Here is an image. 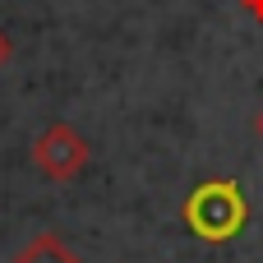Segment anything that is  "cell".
Returning a JSON list of instances; mask_svg holds the SVG:
<instances>
[{
	"label": "cell",
	"mask_w": 263,
	"mask_h": 263,
	"mask_svg": "<svg viewBox=\"0 0 263 263\" xmlns=\"http://www.w3.org/2000/svg\"><path fill=\"white\" fill-rule=\"evenodd\" d=\"M180 222H185V231H190L194 240H203V245H231V240H240L245 227H250V199H245L240 180H231V176H208V180H199V185L185 194Z\"/></svg>",
	"instance_id": "1"
},
{
	"label": "cell",
	"mask_w": 263,
	"mask_h": 263,
	"mask_svg": "<svg viewBox=\"0 0 263 263\" xmlns=\"http://www.w3.org/2000/svg\"><path fill=\"white\" fill-rule=\"evenodd\" d=\"M88 162H92V148H88V139H83L69 120H51V125L37 134V143H32V166H37L46 180H55V185L74 180Z\"/></svg>",
	"instance_id": "2"
},
{
	"label": "cell",
	"mask_w": 263,
	"mask_h": 263,
	"mask_svg": "<svg viewBox=\"0 0 263 263\" xmlns=\"http://www.w3.org/2000/svg\"><path fill=\"white\" fill-rule=\"evenodd\" d=\"M9 263H83V259H79V254H74L55 231H37V236H32V240H28Z\"/></svg>",
	"instance_id": "3"
},
{
	"label": "cell",
	"mask_w": 263,
	"mask_h": 263,
	"mask_svg": "<svg viewBox=\"0 0 263 263\" xmlns=\"http://www.w3.org/2000/svg\"><path fill=\"white\" fill-rule=\"evenodd\" d=\"M9 60H14V42H9V32L0 28V69H5Z\"/></svg>",
	"instance_id": "4"
},
{
	"label": "cell",
	"mask_w": 263,
	"mask_h": 263,
	"mask_svg": "<svg viewBox=\"0 0 263 263\" xmlns=\"http://www.w3.org/2000/svg\"><path fill=\"white\" fill-rule=\"evenodd\" d=\"M240 9H245L254 23H263V0H240Z\"/></svg>",
	"instance_id": "5"
},
{
	"label": "cell",
	"mask_w": 263,
	"mask_h": 263,
	"mask_svg": "<svg viewBox=\"0 0 263 263\" xmlns=\"http://www.w3.org/2000/svg\"><path fill=\"white\" fill-rule=\"evenodd\" d=\"M254 134H259V139H263V106H259V111H254Z\"/></svg>",
	"instance_id": "6"
}]
</instances>
